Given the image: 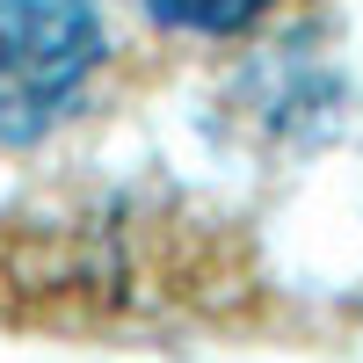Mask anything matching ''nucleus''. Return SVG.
<instances>
[{"label": "nucleus", "instance_id": "obj_1", "mask_svg": "<svg viewBox=\"0 0 363 363\" xmlns=\"http://www.w3.org/2000/svg\"><path fill=\"white\" fill-rule=\"evenodd\" d=\"M109 66L95 0H0V145H44Z\"/></svg>", "mask_w": 363, "mask_h": 363}, {"label": "nucleus", "instance_id": "obj_2", "mask_svg": "<svg viewBox=\"0 0 363 363\" xmlns=\"http://www.w3.org/2000/svg\"><path fill=\"white\" fill-rule=\"evenodd\" d=\"M145 15L174 37H240V29H255L277 0H138Z\"/></svg>", "mask_w": 363, "mask_h": 363}]
</instances>
